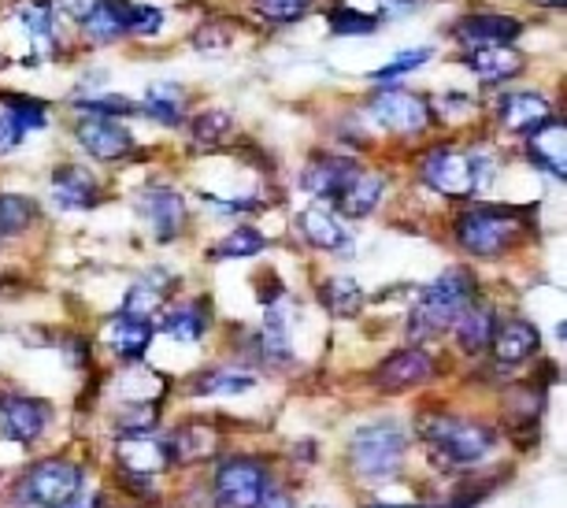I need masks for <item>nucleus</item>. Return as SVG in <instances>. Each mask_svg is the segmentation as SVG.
I'll return each instance as SVG.
<instances>
[{
	"mask_svg": "<svg viewBox=\"0 0 567 508\" xmlns=\"http://www.w3.org/2000/svg\"><path fill=\"white\" fill-rule=\"evenodd\" d=\"M368 112L382 131H398V134H420L431 126V104L420 93L409 90H379L371 93Z\"/></svg>",
	"mask_w": 567,
	"mask_h": 508,
	"instance_id": "8",
	"label": "nucleus"
},
{
	"mask_svg": "<svg viewBox=\"0 0 567 508\" xmlns=\"http://www.w3.org/2000/svg\"><path fill=\"white\" fill-rule=\"evenodd\" d=\"M52 193L63 209L71 212H82V209H93L101 201V182L93 179V171H85L82 164H63L52 171Z\"/></svg>",
	"mask_w": 567,
	"mask_h": 508,
	"instance_id": "14",
	"label": "nucleus"
},
{
	"mask_svg": "<svg viewBox=\"0 0 567 508\" xmlns=\"http://www.w3.org/2000/svg\"><path fill=\"white\" fill-rule=\"evenodd\" d=\"M267 468L252 457H234L216 471V505L219 508H256V501L271 490Z\"/></svg>",
	"mask_w": 567,
	"mask_h": 508,
	"instance_id": "7",
	"label": "nucleus"
},
{
	"mask_svg": "<svg viewBox=\"0 0 567 508\" xmlns=\"http://www.w3.org/2000/svg\"><path fill=\"white\" fill-rule=\"evenodd\" d=\"M208 453H216V430L205 424H186L171 438V457L182 464L200 460V457H208Z\"/></svg>",
	"mask_w": 567,
	"mask_h": 508,
	"instance_id": "30",
	"label": "nucleus"
},
{
	"mask_svg": "<svg viewBox=\"0 0 567 508\" xmlns=\"http://www.w3.org/2000/svg\"><path fill=\"white\" fill-rule=\"evenodd\" d=\"M34 220V201L16 197V193H0V237L19 234Z\"/></svg>",
	"mask_w": 567,
	"mask_h": 508,
	"instance_id": "33",
	"label": "nucleus"
},
{
	"mask_svg": "<svg viewBox=\"0 0 567 508\" xmlns=\"http://www.w3.org/2000/svg\"><path fill=\"white\" fill-rule=\"evenodd\" d=\"M153 323L148 319H131V316H120L109 323V345L115 353L123 356V360H137V356H145V349L153 345Z\"/></svg>",
	"mask_w": 567,
	"mask_h": 508,
	"instance_id": "25",
	"label": "nucleus"
},
{
	"mask_svg": "<svg viewBox=\"0 0 567 508\" xmlns=\"http://www.w3.org/2000/svg\"><path fill=\"white\" fill-rule=\"evenodd\" d=\"M497 119H501V126H508V131H516V134H534L542 123L553 119V104L545 101L542 93H530V90L505 93L497 104Z\"/></svg>",
	"mask_w": 567,
	"mask_h": 508,
	"instance_id": "13",
	"label": "nucleus"
},
{
	"mask_svg": "<svg viewBox=\"0 0 567 508\" xmlns=\"http://www.w3.org/2000/svg\"><path fill=\"white\" fill-rule=\"evenodd\" d=\"M301 234L316 248H327V253H341L346 242H349L346 226L338 223V215L330 212L327 204H312V209L301 212Z\"/></svg>",
	"mask_w": 567,
	"mask_h": 508,
	"instance_id": "23",
	"label": "nucleus"
},
{
	"mask_svg": "<svg viewBox=\"0 0 567 508\" xmlns=\"http://www.w3.org/2000/svg\"><path fill=\"white\" fill-rule=\"evenodd\" d=\"M19 142H23V131H19V126H16V119L8 115V108L0 104V156H4V153H12V149H16Z\"/></svg>",
	"mask_w": 567,
	"mask_h": 508,
	"instance_id": "44",
	"label": "nucleus"
},
{
	"mask_svg": "<svg viewBox=\"0 0 567 508\" xmlns=\"http://www.w3.org/2000/svg\"><path fill=\"white\" fill-rule=\"evenodd\" d=\"M382 193H386V175H379V171H357L346 190L338 193V209L349 215V220H363V215H371L379 209Z\"/></svg>",
	"mask_w": 567,
	"mask_h": 508,
	"instance_id": "16",
	"label": "nucleus"
},
{
	"mask_svg": "<svg viewBox=\"0 0 567 508\" xmlns=\"http://www.w3.org/2000/svg\"><path fill=\"white\" fill-rule=\"evenodd\" d=\"M115 457H120L123 471L131 475V479H153L156 471L167 468L171 453L164 446H156L153 438L137 435V438H126L120 441V449H115Z\"/></svg>",
	"mask_w": 567,
	"mask_h": 508,
	"instance_id": "19",
	"label": "nucleus"
},
{
	"mask_svg": "<svg viewBox=\"0 0 567 508\" xmlns=\"http://www.w3.org/2000/svg\"><path fill=\"white\" fill-rule=\"evenodd\" d=\"M230 41H234V23H208L200 27L197 49H227Z\"/></svg>",
	"mask_w": 567,
	"mask_h": 508,
	"instance_id": "43",
	"label": "nucleus"
},
{
	"mask_svg": "<svg viewBox=\"0 0 567 508\" xmlns=\"http://www.w3.org/2000/svg\"><path fill=\"white\" fill-rule=\"evenodd\" d=\"M319 301H323L334 316L349 319V316H357V312L363 308V289H360V283L352 275H334V278H327V283L319 286Z\"/></svg>",
	"mask_w": 567,
	"mask_h": 508,
	"instance_id": "29",
	"label": "nucleus"
},
{
	"mask_svg": "<svg viewBox=\"0 0 567 508\" xmlns=\"http://www.w3.org/2000/svg\"><path fill=\"white\" fill-rule=\"evenodd\" d=\"M4 108H8V115L16 119V126L19 131H41L45 126V104H38V101H23V96H4Z\"/></svg>",
	"mask_w": 567,
	"mask_h": 508,
	"instance_id": "39",
	"label": "nucleus"
},
{
	"mask_svg": "<svg viewBox=\"0 0 567 508\" xmlns=\"http://www.w3.org/2000/svg\"><path fill=\"white\" fill-rule=\"evenodd\" d=\"M164 27V12L156 4H131L126 8V34L137 38H156Z\"/></svg>",
	"mask_w": 567,
	"mask_h": 508,
	"instance_id": "37",
	"label": "nucleus"
},
{
	"mask_svg": "<svg viewBox=\"0 0 567 508\" xmlns=\"http://www.w3.org/2000/svg\"><path fill=\"white\" fill-rule=\"evenodd\" d=\"M434 52L431 49H412V52H398L386 68H379V71H371V79L374 82H390V79H401V74H409V71H415V68H423L426 60H431Z\"/></svg>",
	"mask_w": 567,
	"mask_h": 508,
	"instance_id": "40",
	"label": "nucleus"
},
{
	"mask_svg": "<svg viewBox=\"0 0 567 508\" xmlns=\"http://www.w3.org/2000/svg\"><path fill=\"white\" fill-rule=\"evenodd\" d=\"M434 375V360L423 349H401L393 353L390 360H382V367L374 372V386L382 394H401L412 390V386L426 383Z\"/></svg>",
	"mask_w": 567,
	"mask_h": 508,
	"instance_id": "12",
	"label": "nucleus"
},
{
	"mask_svg": "<svg viewBox=\"0 0 567 508\" xmlns=\"http://www.w3.org/2000/svg\"><path fill=\"white\" fill-rule=\"evenodd\" d=\"M523 237V220L512 209H467L456 220V242L471 256H497Z\"/></svg>",
	"mask_w": 567,
	"mask_h": 508,
	"instance_id": "5",
	"label": "nucleus"
},
{
	"mask_svg": "<svg viewBox=\"0 0 567 508\" xmlns=\"http://www.w3.org/2000/svg\"><path fill=\"white\" fill-rule=\"evenodd\" d=\"M330 34L334 38H363V34H371L374 30V23L379 19L374 16H363V12H357L352 4H338V8H330Z\"/></svg>",
	"mask_w": 567,
	"mask_h": 508,
	"instance_id": "32",
	"label": "nucleus"
},
{
	"mask_svg": "<svg viewBox=\"0 0 567 508\" xmlns=\"http://www.w3.org/2000/svg\"><path fill=\"white\" fill-rule=\"evenodd\" d=\"M538 327H534L530 319H508L505 327H497L494 331V356H497V364H508V367H516L523 360H530L534 353H538Z\"/></svg>",
	"mask_w": 567,
	"mask_h": 508,
	"instance_id": "17",
	"label": "nucleus"
},
{
	"mask_svg": "<svg viewBox=\"0 0 567 508\" xmlns=\"http://www.w3.org/2000/svg\"><path fill=\"white\" fill-rule=\"evenodd\" d=\"M145 112L164 126H178L186 119V93L175 82H153L145 93Z\"/></svg>",
	"mask_w": 567,
	"mask_h": 508,
	"instance_id": "28",
	"label": "nucleus"
},
{
	"mask_svg": "<svg viewBox=\"0 0 567 508\" xmlns=\"http://www.w3.org/2000/svg\"><path fill=\"white\" fill-rule=\"evenodd\" d=\"M19 19H23L27 34L34 38V41H49V38H52L49 4H23V8H19Z\"/></svg>",
	"mask_w": 567,
	"mask_h": 508,
	"instance_id": "41",
	"label": "nucleus"
},
{
	"mask_svg": "<svg viewBox=\"0 0 567 508\" xmlns=\"http://www.w3.org/2000/svg\"><path fill=\"white\" fill-rule=\"evenodd\" d=\"M467 68L483 82H508L523 71V57L512 45H478L467 52Z\"/></svg>",
	"mask_w": 567,
	"mask_h": 508,
	"instance_id": "20",
	"label": "nucleus"
},
{
	"mask_svg": "<svg viewBox=\"0 0 567 508\" xmlns=\"http://www.w3.org/2000/svg\"><path fill=\"white\" fill-rule=\"evenodd\" d=\"M45 424H49V405L45 402L0 394V438L19 441V446H30V441H38Z\"/></svg>",
	"mask_w": 567,
	"mask_h": 508,
	"instance_id": "9",
	"label": "nucleus"
},
{
	"mask_svg": "<svg viewBox=\"0 0 567 508\" xmlns=\"http://www.w3.org/2000/svg\"><path fill=\"white\" fill-rule=\"evenodd\" d=\"M171 289V275L164 272H148L142 283H134L131 289H126V301H123V312L120 316H131V319H148L156 316L159 305H164Z\"/></svg>",
	"mask_w": 567,
	"mask_h": 508,
	"instance_id": "24",
	"label": "nucleus"
},
{
	"mask_svg": "<svg viewBox=\"0 0 567 508\" xmlns=\"http://www.w3.org/2000/svg\"><path fill=\"white\" fill-rule=\"evenodd\" d=\"M19 494L34 508H63L82 494V468L71 460H41L23 475Z\"/></svg>",
	"mask_w": 567,
	"mask_h": 508,
	"instance_id": "6",
	"label": "nucleus"
},
{
	"mask_svg": "<svg viewBox=\"0 0 567 508\" xmlns=\"http://www.w3.org/2000/svg\"><path fill=\"white\" fill-rule=\"evenodd\" d=\"M126 8L131 0H93V8L82 16V30L90 41L97 45H109V41L126 34Z\"/></svg>",
	"mask_w": 567,
	"mask_h": 508,
	"instance_id": "21",
	"label": "nucleus"
},
{
	"mask_svg": "<svg viewBox=\"0 0 567 508\" xmlns=\"http://www.w3.org/2000/svg\"><path fill=\"white\" fill-rule=\"evenodd\" d=\"M230 131H234V119L227 112H219V108H216V112H205V115L194 119V142L205 145V149L227 142Z\"/></svg>",
	"mask_w": 567,
	"mask_h": 508,
	"instance_id": "34",
	"label": "nucleus"
},
{
	"mask_svg": "<svg viewBox=\"0 0 567 508\" xmlns=\"http://www.w3.org/2000/svg\"><path fill=\"white\" fill-rule=\"evenodd\" d=\"M357 171L360 167L352 164L349 156H316L312 164L305 167L301 186L323 201H338V193L346 190V182L357 175Z\"/></svg>",
	"mask_w": 567,
	"mask_h": 508,
	"instance_id": "15",
	"label": "nucleus"
},
{
	"mask_svg": "<svg viewBox=\"0 0 567 508\" xmlns=\"http://www.w3.org/2000/svg\"><path fill=\"white\" fill-rule=\"evenodd\" d=\"M371 508H415V505H371Z\"/></svg>",
	"mask_w": 567,
	"mask_h": 508,
	"instance_id": "48",
	"label": "nucleus"
},
{
	"mask_svg": "<svg viewBox=\"0 0 567 508\" xmlns=\"http://www.w3.org/2000/svg\"><path fill=\"white\" fill-rule=\"evenodd\" d=\"M74 138L82 142V149L97 160H120L134 149V134L126 131L120 119L109 115H85L74 126Z\"/></svg>",
	"mask_w": 567,
	"mask_h": 508,
	"instance_id": "11",
	"label": "nucleus"
},
{
	"mask_svg": "<svg viewBox=\"0 0 567 508\" xmlns=\"http://www.w3.org/2000/svg\"><path fill=\"white\" fill-rule=\"evenodd\" d=\"M471 305H475V278L464 267H449L415 301L409 316V334L412 338H434V334L453 327Z\"/></svg>",
	"mask_w": 567,
	"mask_h": 508,
	"instance_id": "2",
	"label": "nucleus"
},
{
	"mask_svg": "<svg viewBox=\"0 0 567 508\" xmlns=\"http://www.w3.org/2000/svg\"><path fill=\"white\" fill-rule=\"evenodd\" d=\"M252 8L271 23H297L312 8V0H252Z\"/></svg>",
	"mask_w": 567,
	"mask_h": 508,
	"instance_id": "38",
	"label": "nucleus"
},
{
	"mask_svg": "<svg viewBox=\"0 0 567 508\" xmlns=\"http://www.w3.org/2000/svg\"><path fill=\"white\" fill-rule=\"evenodd\" d=\"M156 427V405H145V402H134L115 413V430H123V435H145V430Z\"/></svg>",
	"mask_w": 567,
	"mask_h": 508,
	"instance_id": "36",
	"label": "nucleus"
},
{
	"mask_svg": "<svg viewBox=\"0 0 567 508\" xmlns=\"http://www.w3.org/2000/svg\"><path fill=\"white\" fill-rule=\"evenodd\" d=\"M159 331L171 334V338H178V342H200L208 334V308L197 305V301H182V305L164 312Z\"/></svg>",
	"mask_w": 567,
	"mask_h": 508,
	"instance_id": "26",
	"label": "nucleus"
},
{
	"mask_svg": "<svg viewBox=\"0 0 567 508\" xmlns=\"http://www.w3.org/2000/svg\"><path fill=\"white\" fill-rule=\"evenodd\" d=\"M79 108L85 115H109V119H115V112L120 115L134 112V104L126 96H85V101H79Z\"/></svg>",
	"mask_w": 567,
	"mask_h": 508,
	"instance_id": "42",
	"label": "nucleus"
},
{
	"mask_svg": "<svg viewBox=\"0 0 567 508\" xmlns=\"http://www.w3.org/2000/svg\"><path fill=\"white\" fill-rule=\"evenodd\" d=\"M420 435L434 457L449 464V468H467V464H483L489 453L497 449V435L486 424L460 416H431L420 424Z\"/></svg>",
	"mask_w": 567,
	"mask_h": 508,
	"instance_id": "3",
	"label": "nucleus"
},
{
	"mask_svg": "<svg viewBox=\"0 0 567 508\" xmlns=\"http://www.w3.org/2000/svg\"><path fill=\"white\" fill-rule=\"evenodd\" d=\"M267 248V237L252 226H238L234 234L223 237V245L216 248V256H234V261H245V256H256Z\"/></svg>",
	"mask_w": 567,
	"mask_h": 508,
	"instance_id": "35",
	"label": "nucleus"
},
{
	"mask_svg": "<svg viewBox=\"0 0 567 508\" xmlns=\"http://www.w3.org/2000/svg\"><path fill=\"white\" fill-rule=\"evenodd\" d=\"M63 508H101V497H74V501Z\"/></svg>",
	"mask_w": 567,
	"mask_h": 508,
	"instance_id": "46",
	"label": "nucleus"
},
{
	"mask_svg": "<svg viewBox=\"0 0 567 508\" xmlns=\"http://www.w3.org/2000/svg\"><path fill=\"white\" fill-rule=\"evenodd\" d=\"M256 508H293V497L282 490H267L260 501H256Z\"/></svg>",
	"mask_w": 567,
	"mask_h": 508,
	"instance_id": "45",
	"label": "nucleus"
},
{
	"mask_svg": "<svg viewBox=\"0 0 567 508\" xmlns=\"http://www.w3.org/2000/svg\"><path fill=\"white\" fill-rule=\"evenodd\" d=\"M404 453H409V430L393 419H382V424H368L360 427L349 441V457L352 468H357L368 482L390 479V475L401 471Z\"/></svg>",
	"mask_w": 567,
	"mask_h": 508,
	"instance_id": "4",
	"label": "nucleus"
},
{
	"mask_svg": "<svg viewBox=\"0 0 567 508\" xmlns=\"http://www.w3.org/2000/svg\"><path fill=\"white\" fill-rule=\"evenodd\" d=\"M420 171L426 186L445 197H475L494 186L497 156L489 149H431Z\"/></svg>",
	"mask_w": 567,
	"mask_h": 508,
	"instance_id": "1",
	"label": "nucleus"
},
{
	"mask_svg": "<svg viewBox=\"0 0 567 508\" xmlns=\"http://www.w3.org/2000/svg\"><path fill=\"white\" fill-rule=\"evenodd\" d=\"M137 215L148 223L159 242H171L186 226V201L167 186H145L137 193Z\"/></svg>",
	"mask_w": 567,
	"mask_h": 508,
	"instance_id": "10",
	"label": "nucleus"
},
{
	"mask_svg": "<svg viewBox=\"0 0 567 508\" xmlns=\"http://www.w3.org/2000/svg\"><path fill=\"white\" fill-rule=\"evenodd\" d=\"M523 34V23L512 16H467L464 23L456 27L460 41H471V45H512Z\"/></svg>",
	"mask_w": 567,
	"mask_h": 508,
	"instance_id": "18",
	"label": "nucleus"
},
{
	"mask_svg": "<svg viewBox=\"0 0 567 508\" xmlns=\"http://www.w3.org/2000/svg\"><path fill=\"white\" fill-rule=\"evenodd\" d=\"M256 386V375L252 372H234V367H216V372L200 375L194 394H205V397H216V394H245Z\"/></svg>",
	"mask_w": 567,
	"mask_h": 508,
	"instance_id": "31",
	"label": "nucleus"
},
{
	"mask_svg": "<svg viewBox=\"0 0 567 508\" xmlns=\"http://www.w3.org/2000/svg\"><path fill=\"white\" fill-rule=\"evenodd\" d=\"M527 156L538 167H545L556 179H567V160H564V123H542L538 131L527 134Z\"/></svg>",
	"mask_w": 567,
	"mask_h": 508,
	"instance_id": "22",
	"label": "nucleus"
},
{
	"mask_svg": "<svg viewBox=\"0 0 567 508\" xmlns=\"http://www.w3.org/2000/svg\"><path fill=\"white\" fill-rule=\"evenodd\" d=\"M494 331H497V319H494V312L489 308H478V305H471L464 316H460L453 323V334H456V345L464 353H483L489 342H494Z\"/></svg>",
	"mask_w": 567,
	"mask_h": 508,
	"instance_id": "27",
	"label": "nucleus"
},
{
	"mask_svg": "<svg viewBox=\"0 0 567 508\" xmlns=\"http://www.w3.org/2000/svg\"><path fill=\"white\" fill-rule=\"evenodd\" d=\"M542 8H564V0H538Z\"/></svg>",
	"mask_w": 567,
	"mask_h": 508,
	"instance_id": "47",
	"label": "nucleus"
}]
</instances>
